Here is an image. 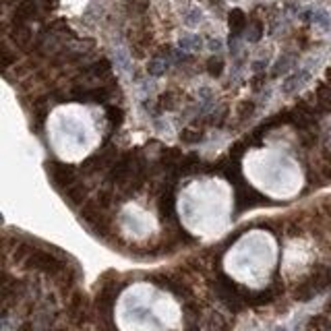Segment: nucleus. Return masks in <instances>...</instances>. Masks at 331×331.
Listing matches in <instances>:
<instances>
[{"label":"nucleus","instance_id":"obj_1","mask_svg":"<svg viewBox=\"0 0 331 331\" xmlns=\"http://www.w3.org/2000/svg\"><path fill=\"white\" fill-rule=\"evenodd\" d=\"M103 137L101 112L83 103H62L46 120V139L56 158L79 162L91 155Z\"/></svg>","mask_w":331,"mask_h":331},{"label":"nucleus","instance_id":"obj_2","mask_svg":"<svg viewBox=\"0 0 331 331\" xmlns=\"http://www.w3.org/2000/svg\"><path fill=\"white\" fill-rule=\"evenodd\" d=\"M296 170L292 155L284 151L282 145L269 143L253 147L242 158V172L255 188H282Z\"/></svg>","mask_w":331,"mask_h":331},{"label":"nucleus","instance_id":"obj_3","mask_svg":"<svg viewBox=\"0 0 331 331\" xmlns=\"http://www.w3.org/2000/svg\"><path fill=\"white\" fill-rule=\"evenodd\" d=\"M247 19H245V13H240V11H232L230 15V25L234 27V31H240L242 27H245Z\"/></svg>","mask_w":331,"mask_h":331},{"label":"nucleus","instance_id":"obj_4","mask_svg":"<svg viewBox=\"0 0 331 331\" xmlns=\"http://www.w3.org/2000/svg\"><path fill=\"white\" fill-rule=\"evenodd\" d=\"M310 327L315 329V331H329L331 329V323H329V319L327 317H312L310 319Z\"/></svg>","mask_w":331,"mask_h":331},{"label":"nucleus","instance_id":"obj_5","mask_svg":"<svg viewBox=\"0 0 331 331\" xmlns=\"http://www.w3.org/2000/svg\"><path fill=\"white\" fill-rule=\"evenodd\" d=\"M219 68H222L219 62H211V64H209V71H211V73H219Z\"/></svg>","mask_w":331,"mask_h":331}]
</instances>
